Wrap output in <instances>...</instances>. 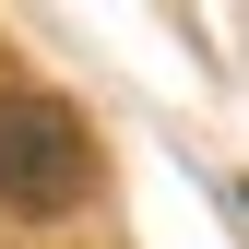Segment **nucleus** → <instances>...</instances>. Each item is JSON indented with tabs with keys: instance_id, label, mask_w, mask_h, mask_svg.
<instances>
[{
	"instance_id": "obj_1",
	"label": "nucleus",
	"mask_w": 249,
	"mask_h": 249,
	"mask_svg": "<svg viewBox=\"0 0 249 249\" xmlns=\"http://www.w3.org/2000/svg\"><path fill=\"white\" fill-rule=\"evenodd\" d=\"M95 154H83V119L48 95H0V202L12 213H71Z\"/></svg>"
}]
</instances>
